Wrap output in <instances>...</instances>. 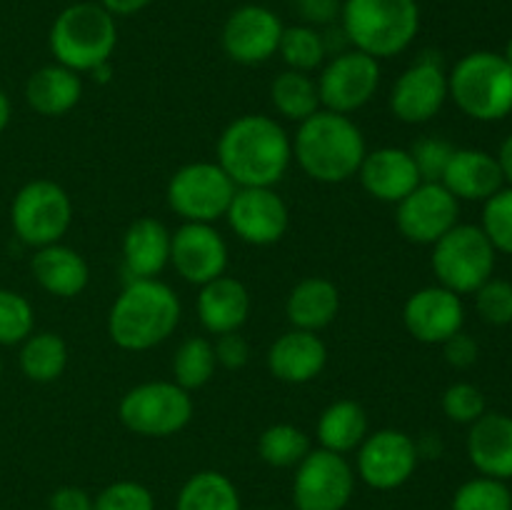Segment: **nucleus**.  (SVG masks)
Instances as JSON below:
<instances>
[{"label":"nucleus","instance_id":"1","mask_svg":"<svg viewBox=\"0 0 512 510\" xmlns=\"http://www.w3.org/2000/svg\"><path fill=\"white\" fill-rule=\"evenodd\" d=\"M215 153L238 188H275L293 163V138L273 115L245 113L225 125Z\"/></svg>","mask_w":512,"mask_h":510},{"label":"nucleus","instance_id":"2","mask_svg":"<svg viewBox=\"0 0 512 510\" xmlns=\"http://www.w3.org/2000/svg\"><path fill=\"white\" fill-rule=\"evenodd\" d=\"M368 143L350 115L320 108L298 123L293 135V160L310 180L323 185L348 183L358 175Z\"/></svg>","mask_w":512,"mask_h":510},{"label":"nucleus","instance_id":"3","mask_svg":"<svg viewBox=\"0 0 512 510\" xmlns=\"http://www.w3.org/2000/svg\"><path fill=\"white\" fill-rule=\"evenodd\" d=\"M183 305L160 278L128 280L108 313V335L125 353H145L178 330Z\"/></svg>","mask_w":512,"mask_h":510},{"label":"nucleus","instance_id":"4","mask_svg":"<svg viewBox=\"0 0 512 510\" xmlns=\"http://www.w3.org/2000/svg\"><path fill=\"white\" fill-rule=\"evenodd\" d=\"M340 28L350 48L375 60L405 53L420 33L418 0H343Z\"/></svg>","mask_w":512,"mask_h":510},{"label":"nucleus","instance_id":"5","mask_svg":"<svg viewBox=\"0 0 512 510\" xmlns=\"http://www.w3.org/2000/svg\"><path fill=\"white\" fill-rule=\"evenodd\" d=\"M50 53L55 63L75 70L93 73L98 65L113 60L118 48V23L115 15L100 3H73L55 15L48 33Z\"/></svg>","mask_w":512,"mask_h":510},{"label":"nucleus","instance_id":"6","mask_svg":"<svg viewBox=\"0 0 512 510\" xmlns=\"http://www.w3.org/2000/svg\"><path fill=\"white\" fill-rule=\"evenodd\" d=\"M448 95L468 118L495 123L512 113V68L493 50H475L448 73Z\"/></svg>","mask_w":512,"mask_h":510},{"label":"nucleus","instance_id":"7","mask_svg":"<svg viewBox=\"0 0 512 510\" xmlns=\"http://www.w3.org/2000/svg\"><path fill=\"white\" fill-rule=\"evenodd\" d=\"M195 415L193 395L173 380H148L120 398L118 418L140 438H173Z\"/></svg>","mask_w":512,"mask_h":510},{"label":"nucleus","instance_id":"8","mask_svg":"<svg viewBox=\"0 0 512 510\" xmlns=\"http://www.w3.org/2000/svg\"><path fill=\"white\" fill-rule=\"evenodd\" d=\"M10 225L15 238L33 250L63 243L73 225V200L55 180L35 178L15 193L10 203Z\"/></svg>","mask_w":512,"mask_h":510},{"label":"nucleus","instance_id":"9","mask_svg":"<svg viewBox=\"0 0 512 510\" xmlns=\"http://www.w3.org/2000/svg\"><path fill=\"white\" fill-rule=\"evenodd\" d=\"M430 265L438 285L468 295L493 278L495 248L480 225L458 223L433 245Z\"/></svg>","mask_w":512,"mask_h":510},{"label":"nucleus","instance_id":"10","mask_svg":"<svg viewBox=\"0 0 512 510\" xmlns=\"http://www.w3.org/2000/svg\"><path fill=\"white\" fill-rule=\"evenodd\" d=\"M238 185L215 160H195L175 170L165 188L168 208L183 223H218L225 218Z\"/></svg>","mask_w":512,"mask_h":510},{"label":"nucleus","instance_id":"11","mask_svg":"<svg viewBox=\"0 0 512 510\" xmlns=\"http://www.w3.org/2000/svg\"><path fill=\"white\" fill-rule=\"evenodd\" d=\"M355 468L345 455L313 448L295 468V510H345L355 495Z\"/></svg>","mask_w":512,"mask_h":510},{"label":"nucleus","instance_id":"12","mask_svg":"<svg viewBox=\"0 0 512 510\" xmlns=\"http://www.w3.org/2000/svg\"><path fill=\"white\" fill-rule=\"evenodd\" d=\"M448 70L438 53H423L398 75L388 95L390 113L405 125L430 123L448 100Z\"/></svg>","mask_w":512,"mask_h":510},{"label":"nucleus","instance_id":"13","mask_svg":"<svg viewBox=\"0 0 512 510\" xmlns=\"http://www.w3.org/2000/svg\"><path fill=\"white\" fill-rule=\"evenodd\" d=\"M320 105L340 115H353L375 98L380 88V60L348 48L330 55L318 78Z\"/></svg>","mask_w":512,"mask_h":510},{"label":"nucleus","instance_id":"14","mask_svg":"<svg viewBox=\"0 0 512 510\" xmlns=\"http://www.w3.org/2000/svg\"><path fill=\"white\" fill-rule=\"evenodd\" d=\"M355 475L373 490H398L415 475L420 463L413 435L398 428H380L355 450Z\"/></svg>","mask_w":512,"mask_h":510},{"label":"nucleus","instance_id":"15","mask_svg":"<svg viewBox=\"0 0 512 510\" xmlns=\"http://www.w3.org/2000/svg\"><path fill=\"white\" fill-rule=\"evenodd\" d=\"M460 200L443 183H420L395 205V225L408 243L435 245L458 225Z\"/></svg>","mask_w":512,"mask_h":510},{"label":"nucleus","instance_id":"16","mask_svg":"<svg viewBox=\"0 0 512 510\" xmlns=\"http://www.w3.org/2000/svg\"><path fill=\"white\" fill-rule=\"evenodd\" d=\"M283 20L265 5L245 3L225 18L220 45L238 65H263L278 55Z\"/></svg>","mask_w":512,"mask_h":510},{"label":"nucleus","instance_id":"17","mask_svg":"<svg viewBox=\"0 0 512 510\" xmlns=\"http://www.w3.org/2000/svg\"><path fill=\"white\" fill-rule=\"evenodd\" d=\"M225 220L238 240L255 248H268L288 233L290 210L275 188H238Z\"/></svg>","mask_w":512,"mask_h":510},{"label":"nucleus","instance_id":"18","mask_svg":"<svg viewBox=\"0 0 512 510\" xmlns=\"http://www.w3.org/2000/svg\"><path fill=\"white\" fill-rule=\"evenodd\" d=\"M230 253L220 230L210 223H183L170 240V265L190 285H205L228 273Z\"/></svg>","mask_w":512,"mask_h":510},{"label":"nucleus","instance_id":"19","mask_svg":"<svg viewBox=\"0 0 512 510\" xmlns=\"http://www.w3.org/2000/svg\"><path fill=\"white\" fill-rule=\"evenodd\" d=\"M403 325L418 343L443 345L445 340L463 330V295L453 293L443 285H428V288L415 290L403 305Z\"/></svg>","mask_w":512,"mask_h":510},{"label":"nucleus","instance_id":"20","mask_svg":"<svg viewBox=\"0 0 512 510\" xmlns=\"http://www.w3.org/2000/svg\"><path fill=\"white\" fill-rule=\"evenodd\" d=\"M355 178L370 198L390 205H398L405 195L423 183L408 150L395 145L368 150Z\"/></svg>","mask_w":512,"mask_h":510},{"label":"nucleus","instance_id":"21","mask_svg":"<svg viewBox=\"0 0 512 510\" xmlns=\"http://www.w3.org/2000/svg\"><path fill=\"white\" fill-rule=\"evenodd\" d=\"M265 363L270 375L280 383L305 385L318 378L328 365V345L318 333L290 328L273 340Z\"/></svg>","mask_w":512,"mask_h":510},{"label":"nucleus","instance_id":"22","mask_svg":"<svg viewBox=\"0 0 512 510\" xmlns=\"http://www.w3.org/2000/svg\"><path fill=\"white\" fill-rule=\"evenodd\" d=\"M170 240H173V233L163 220L150 218V215L133 220L120 245L128 280L158 278L170 265Z\"/></svg>","mask_w":512,"mask_h":510},{"label":"nucleus","instance_id":"23","mask_svg":"<svg viewBox=\"0 0 512 510\" xmlns=\"http://www.w3.org/2000/svg\"><path fill=\"white\" fill-rule=\"evenodd\" d=\"M198 320L210 335L235 333L243 328L253 310L250 290L233 275H220L210 283L200 285L198 293Z\"/></svg>","mask_w":512,"mask_h":510},{"label":"nucleus","instance_id":"24","mask_svg":"<svg viewBox=\"0 0 512 510\" xmlns=\"http://www.w3.org/2000/svg\"><path fill=\"white\" fill-rule=\"evenodd\" d=\"M35 283L55 298H78L90 283V265L83 255L65 243L45 245L35 250L30 260Z\"/></svg>","mask_w":512,"mask_h":510},{"label":"nucleus","instance_id":"25","mask_svg":"<svg viewBox=\"0 0 512 510\" xmlns=\"http://www.w3.org/2000/svg\"><path fill=\"white\" fill-rule=\"evenodd\" d=\"M468 458L480 475L495 480L512 478V418L505 413H485L470 425Z\"/></svg>","mask_w":512,"mask_h":510},{"label":"nucleus","instance_id":"26","mask_svg":"<svg viewBox=\"0 0 512 510\" xmlns=\"http://www.w3.org/2000/svg\"><path fill=\"white\" fill-rule=\"evenodd\" d=\"M440 183L458 200H485L503 188V173L495 155L478 148H455Z\"/></svg>","mask_w":512,"mask_h":510},{"label":"nucleus","instance_id":"27","mask_svg":"<svg viewBox=\"0 0 512 510\" xmlns=\"http://www.w3.org/2000/svg\"><path fill=\"white\" fill-rule=\"evenodd\" d=\"M25 100L43 118H63L83 100V75L60 63L43 65L25 83Z\"/></svg>","mask_w":512,"mask_h":510},{"label":"nucleus","instance_id":"28","mask_svg":"<svg viewBox=\"0 0 512 510\" xmlns=\"http://www.w3.org/2000/svg\"><path fill=\"white\" fill-rule=\"evenodd\" d=\"M340 313V290L333 280L323 275H310L293 285L285 300L288 323L298 330L320 333Z\"/></svg>","mask_w":512,"mask_h":510},{"label":"nucleus","instance_id":"29","mask_svg":"<svg viewBox=\"0 0 512 510\" xmlns=\"http://www.w3.org/2000/svg\"><path fill=\"white\" fill-rule=\"evenodd\" d=\"M370 433L368 413L355 400H335L320 413L315 435H318L320 448L333 450V453L348 455L360 448Z\"/></svg>","mask_w":512,"mask_h":510},{"label":"nucleus","instance_id":"30","mask_svg":"<svg viewBox=\"0 0 512 510\" xmlns=\"http://www.w3.org/2000/svg\"><path fill=\"white\" fill-rule=\"evenodd\" d=\"M20 373L33 383H55L68 368V343L53 330H33L20 343Z\"/></svg>","mask_w":512,"mask_h":510},{"label":"nucleus","instance_id":"31","mask_svg":"<svg viewBox=\"0 0 512 510\" xmlns=\"http://www.w3.org/2000/svg\"><path fill=\"white\" fill-rule=\"evenodd\" d=\"M175 510H243V500L228 475L198 470L180 485Z\"/></svg>","mask_w":512,"mask_h":510},{"label":"nucleus","instance_id":"32","mask_svg":"<svg viewBox=\"0 0 512 510\" xmlns=\"http://www.w3.org/2000/svg\"><path fill=\"white\" fill-rule=\"evenodd\" d=\"M270 103H273L275 113L280 118L290 120V123H303L310 115L318 113L320 93L318 80L310 73H300V70L285 68L278 73L270 83Z\"/></svg>","mask_w":512,"mask_h":510},{"label":"nucleus","instance_id":"33","mask_svg":"<svg viewBox=\"0 0 512 510\" xmlns=\"http://www.w3.org/2000/svg\"><path fill=\"white\" fill-rule=\"evenodd\" d=\"M310 450H313L310 435L293 423L268 425L258 438L260 460L278 470L298 468Z\"/></svg>","mask_w":512,"mask_h":510},{"label":"nucleus","instance_id":"34","mask_svg":"<svg viewBox=\"0 0 512 510\" xmlns=\"http://www.w3.org/2000/svg\"><path fill=\"white\" fill-rule=\"evenodd\" d=\"M173 383L185 388L188 393L200 390L213 380L218 360H215L213 340L203 338V335H190L183 343L175 348L173 355Z\"/></svg>","mask_w":512,"mask_h":510},{"label":"nucleus","instance_id":"35","mask_svg":"<svg viewBox=\"0 0 512 510\" xmlns=\"http://www.w3.org/2000/svg\"><path fill=\"white\" fill-rule=\"evenodd\" d=\"M278 55L283 58L285 68L310 73L320 70L328 60V48H325L323 30L313 25H285L283 38H280Z\"/></svg>","mask_w":512,"mask_h":510},{"label":"nucleus","instance_id":"36","mask_svg":"<svg viewBox=\"0 0 512 510\" xmlns=\"http://www.w3.org/2000/svg\"><path fill=\"white\" fill-rule=\"evenodd\" d=\"M453 510H512V493L505 480L478 475L465 480L453 495Z\"/></svg>","mask_w":512,"mask_h":510},{"label":"nucleus","instance_id":"37","mask_svg":"<svg viewBox=\"0 0 512 510\" xmlns=\"http://www.w3.org/2000/svg\"><path fill=\"white\" fill-rule=\"evenodd\" d=\"M35 330V310L18 290L0 288V345H20Z\"/></svg>","mask_w":512,"mask_h":510},{"label":"nucleus","instance_id":"38","mask_svg":"<svg viewBox=\"0 0 512 510\" xmlns=\"http://www.w3.org/2000/svg\"><path fill=\"white\" fill-rule=\"evenodd\" d=\"M480 228L493 243L495 253L512 255V188H500L485 200Z\"/></svg>","mask_w":512,"mask_h":510},{"label":"nucleus","instance_id":"39","mask_svg":"<svg viewBox=\"0 0 512 510\" xmlns=\"http://www.w3.org/2000/svg\"><path fill=\"white\" fill-rule=\"evenodd\" d=\"M408 153L410 158H413L423 183H440L445 170H448L450 158H453L455 153V145L448 143L445 138L428 135V138L415 140V143L408 148Z\"/></svg>","mask_w":512,"mask_h":510},{"label":"nucleus","instance_id":"40","mask_svg":"<svg viewBox=\"0 0 512 510\" xmlns=\"http://www.w3.org/2000/svg\"><path fill=\"white\" fill-rule=\"evenodd\" d=\"M93 510H155V495L138 480H115L95 495Z\"/></svg>","mask_w":512,"mask_h":510},{"label":"nucleus","instance_id":"41","mask_svg":"<svg viewBox=\"0 0 512 510\" xmlns=\"http://www.w3.org/2000/svg\"><path fill=\"white\" fill-rule=\"evenodd\" d=\"M443 413L453 423L473 425L475 420L488 413L483 390L473 383H453L443 393Z\"/></svg>","mask_w":512,"mask_h":510},{"label":"nucleus","instance_id":"42","mask_svg":"<svg viewBox=\"0 0 512 510\" xmlns=\"http://www.w3.org/2000/svg\"><path fill=\"white\" fill-rule=\"evenodd\" d=\"M475 308L480 318L490 325L512 323V283L510 280L490 278L475 290Z\"/></svg>","mask_w":512,"mask_h":510},{"label":"nucleus","instance_id":"43","mask_svg":"<svg viewBox=\"0 0 512 510\" xmlns=\"http://www.w3.org/2000/svg\"><path fill=\"white\" fill-rule=\"evenodd\" d=\"M290 5L298 18L313 28H330L343 10V0H290Z\"/></svg>","mask_w":512,"mask_h":510},{"label":"nucleus","instance_id":"44","mask_svg":"<svg viewBox=\"0 0 512 510\" xmlns=\"http://www.w3.org/2000/svg\"><path fill=\"white\" fill-rule=\"evenodd\" d=\"M213 348L215 360H218V365H223L225 370H243L245 365L250 363V343L240 335V330L218 335Z\"/></svg>","mask_w":512,"mask_h":510},{"label":"nucleus","instance_id":"45","mask_svg":"<svg viewBox=\"0 0 512 510\" xmlns=\"http://www.w3.org/2000/svg\"><path fill=\"white\" fill-rule=\"evenodd\" d=\"M478 353H480L478 343H475V338H470L465 330H460V333H455L453 338H448L443 343L445 363L453 365V368H458V370H465V368H470V365H475Z\"/></svg>","mask_w":512,"mask_h":510},{"label":"nucleus","instance_id":"46","mask_svg":"<svg viewBox=\"0 0 512 510\" xmlns=\"http://www.w3.org/2000/svg\"><path fill=\"white\" fill-rule=\"evenodd\" d=\"M48 510H93V495L78 485H63L48 498Z\"/></svg>","mask_w":512,"mask_h":510},{"label":"nucleus","instance_id":"47","mask_svg":"<svg viewBox=\"0 0 512 510\" xmlns=\"http://www.w3.org/2000/svg\"><path fill=\"white\" fill-rule=\"evenodd\" d=\"M98 3L103 5L110 15H115V18H130V15L148 8L153 0H98Z\"/></svg>","mask_w":512,"mask_h":510},{"label":"nucleus","instance_id":"48","mask_svg":"<svg viewBox=\"0 0 512 510\" xmlns=\"http://www.w3.org/2000/svg\"><path fill=\"white\" fill-rule=\"evenodd\" d=\"M495 160H498L500 173H503V180H505V183H510V188H512V135H510V138L503 140V145H500Z\"/></svg>","mask_w":512,"mask_h":510},{"label":"nucleus","instance_id":"49","mask_svg":"<svg viewBox=\"0 0 512 510\" xmlns=\"http://www.w3.org/2000/svg\"><path fill=\"white\" fill-rule=\"evenodd\" d=\"M10 118H13V103H10L8 93L0 88V135H3L5 128L10 125Z\"/></svg>","mask_w":512,"mask_h":510},{"label":"nucleus","instance_id":"50","mask_svg":"<svg viewBox=\"0 0 512 510\" xmlns=\"http://www.w3.org/2000/svg\"><path fill=\"white\" fill-rule=\"evenodd\" d=\"M93 80L95 83H100V85H105V83H110V78H113V65L110 63H103V65H98V68L93 70Z\"/></svg>","mask_w":512,"mask_h":510},{"label":"nucleus","instance_id":"51","mask_svg":"<svg viewBox=\"0 0 512 510\" xmlns=\"http://www.w3.org/2000/svg\"><path fill=\"white\" fill-rule=\"evenodd\" d=\"M500 55H503L505 63H508L510 68H512V38L508 40V45H505V53H500Z\"/></svg>","mask_w":512,"mask_h":510},{"label":"nucleus","instance_id":"52","mask_svg":"<svg viewBox=\"0 0 512 510\" xmlns=\"http://www.w3.org/2000/svg\"><path fill=\"white\" fill-rule=\"evenodd\" d=\"M0 380H3V358H0Z\"/></svg>","mask_w":512,"mask_h":510}]
</instances>
